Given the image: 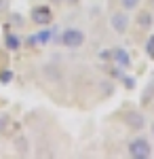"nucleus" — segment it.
Here are the masks:
<instances>
[{
	"label": "nucleus",
	"instance_id": "1",
	"mask_svg": "<svg viewBox=\"0 0 154 159\" xmlns=\"http://www.w3.org/2000/svg\"><path fill=\"white\" fill-rule=\"evenodd\" d=\"M53 19H55V11H53V7L51 4H34L32 9H30V21L38 28H47V25L53 24Z\"/></svg>",
	"mask_w": 154,
	"mask_h": 159
},
{
	"label": "nucleus",
	"instance_id": "2",
	"mask_svg": "<svg viewBox=\"0 0 154 159\" xmlns=\"http://www.w3.org/2000/svg\"><path fill=\"white\" fill-rule=\"evenodd\" d=\"M108 24L112 28V32L114 34H118V36H125L127 32H129L131 28V17L127 11H122V9H112L110 11V17H108Z\"/></svg>",
	"mask_w": 154,
	"mask_h": 159
},
{
	"label": "nucleus",
	"instance_id": "3",
	"mask_svg": "<svg viewBox=\"0 0 154 159\" xmlns=\"http://www.w3.org/2000/svg\"><path fill=\"white\" fill-rule=\"evenodd\" d=\"M84 43H87V34H84L83 28L70 25L61 32V45L68 47V49H80Z\"/></svg>",
	"mask_w": 154,
	"mask_h": 159
},
{
	"label": "nucleus",
	"instance_id": "4",
	"mask_svg": "<svg viewBox=\"0 0 154 159\" xmlns=\"http://www.w3.org/2000/svg\"><path fill=\"white\" fill-rule=\"evenodd\" d=\"M127 155L131 159H148L152 157V144L148 138H133L129 144H127Z\"/></svg>",
	"mask_w": 154,
	"mask_h": 159
},
{
	"label": "nucleus",
	"instance_id": "5",
	"mask_svg": "<svg viewBox=\"0 0 154 159\" xmlns=\"http://www.w3.org/2000/svg\"><path fill=\"white\" fill-rule=\"evenodd\" d=\"M40 76H42V81L49 83V85H61L63 79H66L63 68H61L59 64H55V61L42 64V66H40Z\"/></svg>",
	"mask_w": 154,
	"mask_h": 159
},
{
	"label": "nucleus",
	"instance_id": "6",
	"mask_svg": "<svg viewBox=\"0 0 154 159\" xmlns=\"http://www.w3.org/2000/svg\"><path fill=\"white\" fill-rule=\"evenodd\" d=\"M120 121L129 127L131 132H142L146 127V117H143L142 110H135V108H127L120 112Z\"/></svg>",
	"mask_w": 154,
	"mask_h": 159
},
{
	"label": "nucleus",
	"instance_id": "7",
	"mask_svg": "<svg viewBox=\"0 0 154 159\" xmlns=\"http://www.w3.org/2000/svg\"><path fill=\"white\" fill-rule=\"evenodd\" d=\"M152 9H137L135 11V25L142 30V32H148L152 30L154 25V15H152Z\"/></svg>",
	"mask_w": 154,
	"mask_h": 159
},
{
	"label": "nucleus",
	"instance_id": "8",
	"mask_svg": "<svg viewBox=\"0 0 154 159\" xmlns=\"http://www.w3.org/2000/svg\"><path fill=\"white\" fill-rule=\"evenodd\" d=\"M110 57H112V61H114L118 68H129L131 66L129 53H127V49H122V47H114V49L110 51Z\"/></svg>",
	"mask_w": 154,
	"mask_h": 159
},
{
	"label": "nucleus",
	"instance_id": "9",
	"mask_svg": "<svg viewBox=\"0 0 154 159\" xmlns=\"http://www.w3.org/2000/svg\"><path fill=\"white\" fill-rule=\"evenodd\" d=\"M21 36L15 32V30H6V34H4V47L9 51H21Z\"/></svg>",
	"mask_w": 154,
	"mask_h": 159
},
{
	"label": "nucleus",
	"instance_id": "10",
	"mask_svg": "<svg viewBox=\"0 0 154 159\" xmlns=\"http://www.w3.org/2000/svg\"><path fill=\"white\" fill-rule=\"evenodd\" d=\"M13 148H15V153L21 155V157L30 155V140H28V136H24V134L15 136V138H13Z\"/></svg>",
	"mask_w": 154,
	"mask_h": 159
},
{
	"label": "nucleus",
	"instance_id": "11",
	"mask_svg": "<svg viewBox=\"0 0 154 159\" xmlns=\"http://www.w3.org/2000/svg\"><path fill=\"white\" fill-rule=\"evenodd\" d=\"M6 21H9V25H11L13 30H24L25 28V17L21 13H9Z\"/></svg>",
	"mask_w": 154,
	"mask_h": 159
},
{
	"label": "nucleus",
	"instance_id": "12",
	"mask_svg": "<svg viewBox=\"0 0 154 159\" xmlns=\"http://www.w3.org/2000/svg\"><path fill=\"white\" fill-rule=\"evenodd\" d=\"M118 7L127 13H133L142 7V0H118Z\"/></svg>",
	"mask_w": 154,
	"mask_h": 159
},
{
	"label": "nucleus",
	"instance_id": "13",
	"mask_svg": "<svg viewBox=\"0 0 154 159\" xmlns=\"http://www.w3.org/2000/svg\"><path fill=\"white\" fill-rule=\"evenodd\" d=\"M9 125H11V117L6 112H0V136H4L9 132Z\"/></svg>",
	"mask_w": 154,
	"mask_h": 159
},
{
	"label": "nucleus",
	"instance_id": "14",
	"mask_svg": "<svg viewBox=\"0 0 154 159\" xmlns=\"http://www.w3.org/2000/svg\"><path fill=\"white\" fill-rule=\"evenodd\" d=\"M143 51H146V55H148L150 60H154V34H150V36H148V40H146V47H143Z\"/></svg>",
	"mask_w": 154,
	"mask_h": 159
},
{
	"label": "nucleus",
	"instance_id": "15",
	"mask_svg": "<svg viewBox=\"0 0 154 159\" xmlns=\"http://www.w3.org/2000/svg\"><path fill=\"white\" fill-rule=\"evenodd\" d=\"M47 2L53 7V9H57V7H61V4H66V0H47Z\"/></svg>",
	"mask_w": 154,
	"mask_h": 159
},
{
	"label": "nucleus",
	"instance_id": "16",
	"mask_svg": "<svg viewBox=\"0 0 154 159\" xmlns=\"http://www.w3.org/2000/svg\"><path fill=\"white\" fill-rule=\"evenodd\" d=\"M0 13H9V0H0Z\"/></svg>",
	"mask_w": 154,
	"mask_h": 159
},
{
	"label": "nucleus",
	"instance_id": "17",
	"mask_svg": "<svg viewBox=\"0 0 154 159\" xmlns=\"http://www.w3.org/2000/svg\"><path fill=\"white\" fill-rule=\"evenodd\" d=\"M0 81H4V83L11 81V72H2V74H0Z\"/></svg>",
	"mask_w": 154,
	"mask_h": 159
},
{
	"label": "nucleus",
	"instance_id": "18",
	"mask_svg": "<svg viewBox=\"0 0 154 159\" xmlns=\"http://www.w3.org/2000/svg\"><path fill=\"white\" fill-rule=\"evenodd\" d=\"M66 2H68V4H72V7H74V4H78V2H80V0H66Z\"/></svg>",
	"mask_w": 154,
	"mask_h": 159
},
{
	"label": "nucleus",
	"instance_id": "19",
	"mask_svg": "<svg viewBox=\"0 0 154 159\" xmlns=\"http://www.w3.org/2000/svg\"><path fill=\"white\" fill-rule=\"evenodd\" d=\"M150 134H152V136H154V121H152V123H150Z\"/></svg>",
	"mask_w": 154,
	"mask_h": 159
},
{
	"label": "nucleus",
	"instance_id": "20",
	"mask_svg": "<svg viewBox=\"0 0 154 159\" xmlns=\"http://www.w3.org/2000/svg\"><path fill=\"white\" fill-rule=\"evenodd\" d=\"M148 4H150V9L154 11V0H148Z\"/></svg>",
	"mask_w": 154,
	"mask_h": 159
}]
</instances>
